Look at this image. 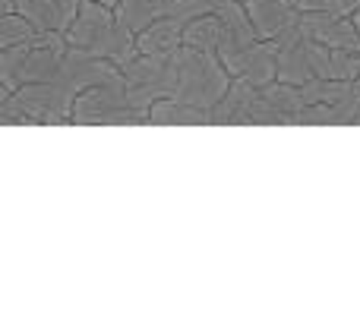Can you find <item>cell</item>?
<instances>
[{
	"label": "cell",
	"instance_id": "cell-1",
	"mask_svg": "<svg viewBox=\"0 0 360 328\" xmlns=\"http://www.w3.org/2000/svg\"><path fill=\"white\" fill-rule=\"evenodd\" d=\"M67 41L73 48H82L95 57H105V60L117 63L120 70L136 60L139 54L136 32L124 29L117 22L114 6H105L98 0H82L79 13H76V19L67 29Z\"/></svg>",
	"mask_w": 360,
	"mask_h": 328
},
{
	"label": "cell",
	"instance_id": "cell-2",
	"mask_svg": "<svg viewBox=\"0 0 360 328\" xmlns=\"http://www.w3.org/2000/svg\"><path fill=\"white\" fill-rule=\"evenodd\" d=\"M67 32H38L29 41L0 48V88L4 95L29 86V82H48L60 70L67 57Z\"/></svg>",
	"mask_w": 360,
	"mask_h": 328
},
{
	"label": "cell",
	"instance_id": "cell-3",
	"mask_svg": "<svg viewBox=\"0 0 360 328\" xmlns=\"http://www.w3.org/2000/svg\"><path fill=\"white\" fill-rule=\"evenodd\" d=\"M0 117H4V124H19V126L70 124V117H73V95L57 86L54 79L29 82V86L0 98Z\"/></svg>",
	"mask_w": 360,
	"mask_h": 328
},
{
	"label": "cell",
	"instance_id": "cell-4",
	"mask_svg": "<svg viewBox=\"0 0 360 328\" xmlns=\"http://www.w3.org/2000/svg\"><path fill=\"white\" fill-rule=\"evenodd\" d=\"M70 124H149V111L136 107L127 95V79L114 82H101V86H92L86 92H79L73 98V117Z\"/></svg>",
	"mask_w": 360,
	"mask_h": 328
},
{
	"label": "cell",
	"instance_id": "cell-5",
	"mask_svg": "<svg viewBox=\"0 0 360 328\" xmlns=\"http://www.w3.org/2000/svg\"><path fill=\"white\" fill-rule=\"evenodd\" d=\"M243 6H247L259 38H269V41H278L281 35H288L304 13L300 0H243Z\"/></svg>",
	"mask_w": 360,
	"mask_h": 328
},
{
	"label": "cell",
	"instance_id": "cell-6",
	"mask_svg": "<svg viewBox=\"0 0 360 328\" xmlns=\"http://www.w3.org/2000/svg\"><path fill=\"white\" fill-rule=\"evenodd\" d=\"M184 19L177 16H165L158 22L146 25L143 32H136V44L139 54H152V57H171L174 51L184 44Z\"/></svg>",
	"mask_w": 360,
	"mask_h": 328
},
{
	"label": "cell",
	"instance_id": "cell-7",
	"mask_svg": "<svg viewBox=\"0 0 360 328\" xmlns=\"http://www.w3.org/2000/svg\"><path fill=\"white\" fill-rule=\"evenodd\" d=\"M237 79L250 82V86H256V88L278 79V41H269V38L253 41V48H250V54H247V63H243Z\"/></svg>",
	"mask_w": 360,
	"mask_h": 328
},
{
	"label": "cell",
	"instance_id": "cell-8",
	"mask_svg": "<svg viewBox=\"0 0 360 328\" xmlns=\"http://www.w3.org/2000/svg\"><path fill=\"white\" fill-rule=\"evenodd\" d=\"M117 22L130 32H143L146 25L171 16V0H117Z\"/></svg>",
	"mask_w": 360,
	"mask_h": 328
},
{
	"label": "cell",
	"instance_id": "cell-9",
	"mask_svg": "<svg viewBox=\"0 0 360 328\" xmlns=\"http://www.w3.org/2000/svg\"><path fill=\"white\" fill-rule=\"evenodd\" d=\"M149 124H184V126H196V124H212V111L193 107L186 101L165 95V98L152 101L149 107Z\"/></svg>",
	"mask_w": 360,
	"mask_h": 328
},
{
	"label": "cell",
	"instance_id": "cell-10",
	"mask_svg": "<svg viewBox=\"0 0 360 328\" xmlns=\"http://www.w3.org/2000/svg\"><path fill=\"white\" fill-rule=\"evenodd\" d=\"M224 38V25L218 19V13H202V16H193L190 22L184 25V44L196 51H205V54H218Z\"/></svg>",
	"mask_w": 360,
	"mask_h": 328
},
{
	"label": "cell",
	"instance_id": "cell-11",
	"mask_svg": "<svg viewBox=\"0 0 360 328\" xmlns=\"http://www.w3.org/2000/svg\"><path fill=\"white\" fill-rule=\"evenodd\" d=\"M38 32L41 29H38L29 16H22V13H4V16H0V48L29 41V38H35Z\"/></svg>",
	"mask_w": 360,
	"mask_h": 328
},
{
	"label": "cell",
	"instance_id": "cell-12",
	"mask_svg": "<svg viewBox=\"0 0 360 328\" xmlns=\"http://www.w3.org/2000/svg\"><path fill=\"white\" fill-rule=\"evenodd\" d=\"M304 10H323L332 16H354L360 10V0H300Z\"/></svg>",
	"mask_w": 360,
	"mask_h": 328
},
{
	"label": "cell",
	"instance_id": "cell-13",
	"mask_svg": "<svg viewBox=\"0 0 360 328\" xmlns=\"http://www.w3.org/2000/svg\"><path fill=\"white\" fill-rule=\"evenodd\" d=\"M98 4H105V6H117V0H98Z\"/></svg>",
	"mask_w": 360,
	"mask_h": 328
},
{
	"label": "cell",
	"instance_id": "cell-14",
	"mask_svg": "<svg viewBox=\"0 0 360 328\" xmlns=\"http://www.w3.org/2000/svg\"><path fill=\"white\" fill-rule=\"evenodd\" d=\"M354 22H357V29H360V10L354 13Z\"/></svg>",
	"mask_w": 360,
	"mask_h": 328
}]
</instances>
